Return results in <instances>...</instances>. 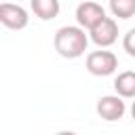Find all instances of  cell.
I'll list each match as a JSON object with an SVG mask.
<instances>
[{
	"label": "cell",
	"mask_w": 135,
	"mask_h": 135,
	"mask_svg": "<svg viewBox=\"0 0 135 135\" xmlns=\"http://www.w3.org/2000/svg\"><path fill=\"white\" fill-rule=\"evenodd\" d=\"M89 40H91L89 34H84V30L80 25H63L55 32L53 46L65 59H78L84 55Z\"/></svg>",
	"instance_id": "cell-1"
},
{
	"label": "cell",
	"mask_w": 135,
	"mask_h": 135,
	"mask_svg": "<svg viewBox=\"0 0 135 135\" xmlns=\"http://www.w3.org/2000/svg\"><path fill=\"white\" fill-rule=\"evenodd\" d=\"M118 68V57L112 51H91L86 55V70L93 76H110Z\"/></svg>",
	"instance_id": "cell-2"
},
{
	"label": "cell",
	"mask_w": 135,
	"mask_h": 135,
	"mask_svg": "<svg viewBox=\"0 0 135 135\" xmlns=\"http://www.w3.org/2000/svg\"><path fill=\"white\" fill-rule=\"evenodd\" d=\"M105 19V8L99 4V2H80L76 6V23L82 27V30H93L97 27L101 21Z\"/></svg>",
	"instance_id": "cell-3"
},
{
	"label": "cell",
	"mask_w": 135,
	"mask_h": 135,
	"mask_svg": "<svg viewBox=\"0 0 135 135\" xmlns=\"http://www.w3.org/2000/svg\"><path fill=\"white\" fill-rule=\"evenodd\" d=\"M127 112V105H124V99L118 97V95H103L97 99V114L101 120L105 122H116L124 116Z\"/></svg>",
	"instance_id": "cell-4"
},
{
	"label": "cell",
	"mask_w": 135,
	"mask_h": 135,
	"mask_svg": "<svg viewBox=\"0 0 135 135\" xmlns=\"http://www.w3.org/2000/svg\"><path fill=\"white\" fill-rule=\"evenodd\" d=\"M30 17L27 11L21 4H13V2H2L0 4V23L8 30H23L27 25Z\"/></svg>",
	"instance_id": "cell-5"
},
{
	"label": "cell",
	"mask_w": 135,
	"mask_h": 135,
	"mask_svg": "<svg viewBox=\"0 0 135 135\" xmlns=\"http://www.w3.org/2000/svg\"><path fill=\"white\" fill-rule=\"evenodd\" d=\"M89 38L93 44L105 49V46H112L116 40H118V23L112 19V17H105L97 27H93L89 32Z\"/></svg>",
	"instance_id": "cell-6"
},
{
	"label": "cell",
	"mask_w": 135,
	"mask_h": 135,
	"mask_svg": "<svg viewBox=\"0 0 135 135\" xmlns=\"http://www.w3.org/2000/svg\"><path fill=\"white\" fill-rule=\"evenodd\" d=\"M114 89L116 95L122 99H135V72L124 70L114 78Z\"/></svg>",
	"instance_id": "cell-7"
},
{
	"label": "cell",
	"mask_w": 135,
	"mask_h": 135,
	"mask_svg": "<svg viewBox=\"0 0 135 135\" xmlns=\"http://www.w3.org/2000/svg\"><path fill=\"white\" fill-rule=\"evenodd\" d=\"M32 11L36 17H40L42 21H49V19H55L59 15V2L57 0H32L30 2Z\"/></svg>",
	"instance_id": "cell-8"
},
{
	"label": "cell",
	"mask_w": 135,
	"mask_h": 135,
	"mask_svg": "<svg viewBox=\"0 0 135 135\" xmlns=\"http://www.w3.org/2000/svg\"><path fill=\"white\" fill-rule=\"evenodd\" d=\"M108 8L118 19H129L135 15V0H110Z\"/></svg>",
	"instance_id": "cell-9"
},
{
	"label": "cell",
	"mask_w": 135,
	"mask_h": 135,
	"mask_svg": "<svg viewBox=\"0 0 135 135\" xmlns=\"http://www.w3.org/2000/svg\"><path fill=\"white\" fill-rule=\"evenodd\" d=\"M122 49H124L131 57H135V27H131V30L124 34V38H122Z\"/></svg>",
	"instance_id": "cell-10"
},
{
	"label": "cell",
	"mask_w": 135,
	"mask_h": 135,
	"mask_svg": "<svg viewBox=\"0 0 135 135\" xmlns=\"http://www.w3.org/2000/svg\"><path fill=\"white\" fill-rule=\"evenodd\" d=\"M57 135H78V133H74V131H59Z\"/></svg>",
	"instance_id": "cell-11"
},
{
	"label": "cell",
	"mask_w": 135,
	"mask_h": 135,
	"mask_svg": "<svg viewBox=\"0 0 135 135\" xmlns=\"http://www.w3.org/2000/svg\"><path fill=\"white\" fill-rule=\"evenodd\" d=\"M131 116H133V120H135V101L131 103Z\"/></svg>",
	"instance_id": "cell-12"
}]
</instances>
